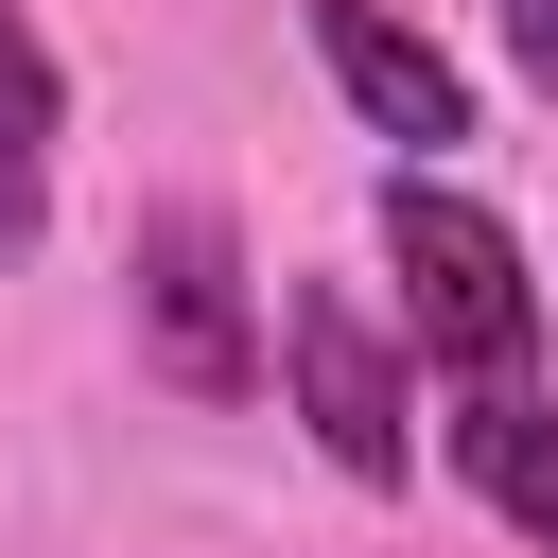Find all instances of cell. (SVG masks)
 <instances>
[{"instance_id":"cell-2","label":"cell","mask_w":558,"mask_h":558,"mask_svg":"<svg viewBox=\"0 0 558 558\" xmlns=\"http://www.w3.org/2000/svg\"><path fill=\"white\" fill-rule=\"evenodd\" d=\"M122 331L174 401H262V296H244V227L209 192H157L122 227Z\"/></svg>"},{"instance_id":"cell-1","label":"cell","mask_w":558,"mask_h":558,"mask_svg":"<svg viewBox=\"0 0 558 558\" xmlns=\"http://www.w3.org/2000/svg\"><path fill=\"white\" fill-rule=\"evenodd\" d=\"M384 279H401V349L436 384H488V366H541V279H523V227L488 192H453L436 157L384 174Z\"/></svg>"},{"instance_id":"cell-6","label":"cell","mask_w":558,"mask_h":558,"mask_svg":"<svg viewBox=\"0 0 558 558\" xmlns=\"http://www.w3.org/2000/svg\"><path fill=\"white\" fill-rule=\"evenodd\" d=\"M52 140H70V70H52L35 0H0V262H35V227H52Z\"/></svg>"},{"instance_id":"cell-5","label":"cell","mask_w":558,"mask_h":558,"mask_svg":"<svg viewBox=\"0 0 558 558\" xmlns=\"http://www.w3.org/2000/svg\"><path fill=\"white\" fill-rule=\"evenodd\" d=\"M436 453H453V488H471L488 523H523V541L558 558V401H541V366L453 384V401H436Z\"/></svg>"},{"instance_id":"cell-4","label":"cell","mask_w":558,"mask_h":558,"mask_svg":"<svg viewBox=\"0 0 558 558\" xmlns=\"http://www.w3.org/2000/svg\"><path fill=\"white\" fill-rule=\"evenodd\" d=\"M314 70H331L349 122L401 140V157H453V140H471V70H453L418 17H384V0H314Z\"/></svg>"},{"instance_id":"cell-3","label":"cell","mask_w":558,"mask_h":558,"mask_svg":"<svg viewBox=\"0 0 558 558\" xmlns=\"http://www.w3.org/2000/svg\"><path fill=\"white\" fill-rule=\"evenodd\" d=\"M279 384H296V418H314V453L349 488H401L418 471V366H401V331L349 279H296L279 296Z\"/></svg>"},{"instance_id":"cell-7","label":"cell","mask_w":558,"mask_h":558,"mask_svg":"<svg viewBox=\"0 0 558 558\" xmlns=\"http://www.w3.org/2000/svg\"><path fill=\"white\" fill-rule=\"evenodd\" d=\"M506 70H523V87L558 105V0H506Z\"/></svg>"}]
</instances>
